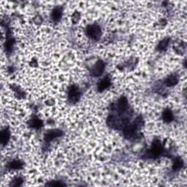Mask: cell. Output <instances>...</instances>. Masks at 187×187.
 I'll list each match as a JSON object with an SVG mask.
<instances>
[{
	"instance_id": "6da1fadb",
	"label": "cell",
	"mask_w": 187,
	"mask_h": 187,
	"mask_svg": "<svg viewBox=\"0 0 187 187\" xmlns=\"http://www.w3.org/2000/svg\"><path fill=\"white\" fill-rule=\"evenodd\" d=\"M86 34L92 39L98 40L101 37L102 32L100 28L97 25H91L86 29Z\"/></svg>"
},
{
	"instance_id": "277c9868",
	"label": "cell",
	"mask_w": 187,
	"mask_h": 187,
	"mask_svg": "<svg viewBox=\"0 0 187 187\" xmlns=\"http://www.w3.org/2000/svg\"><path fill=\"white\" fill-rule=\"evenodd\" d=\"M149 152L153 157H159L161 154V152H162V146H161V143L158 140L154 141L153 144H152V146Z\"/></svg>"
},
{
	"instance_id": "4fadbf2b",
	"label": "cell",
	"mask_w": 187,
	"mask_h": 187,
	"mask_svg": "<svg viewBox=\"0 0 187 187\" xmlns=\"http://www.w3.org/2000/svg\"><path fill=\"white\" fill-rule=\"evenodd\" d=\"M29 126L33 128H39L42 126V121L38 119H34L30 121Z\"/></svg>"
},
{
	"instance_id": "2e32d148",
	"label": "cell",
	"mask_w": 187,
	"mask_h": 187,
	"mask_svg": "<svg viewBox=\"0 0 187 187\" xmlns=\"http://www.w3.org/2000/svg\"><path fill=\"white\" fill-rule=\"evenodd\" d=\"M22 183H23V180L21 179V178H16L14 179V181H12L11 185L15 186H19L22 184Z\"/></svg>"
},
{
	"instance_id": "7a4b0ae2",
	"label": "cell",
	"mask_w": 187,
	"mask_h": 187,
	"mask_svg": "<svg viewBox=\"0 0 187 187\" xmlns=\"http://www.w3.org/2000/svg\"><path fill=\"white\" fill-rule=\"evenodd\" d=\"M105 68V63L102 61H101V60H99L92 68V70H91V74L94 77H99V76H100L103 73Z\"/></svg>"
},
{
	"instance_id": "5b68a950",
	"label": "cell",
	"mask_w": 187,
	"mask_h": 187,
	"mask_svg": "<svg viewBox=\"0 0 187 187\" xmlns=\"http://www.w3.org/2000/svg\"><path fill=\"white\" fill-rule=\"evenodd\" d=\"M61 135H62V132L61 130H50L47 132L45 135V141H51L53 140H54L56 137H60Z\"/></svg>"
},
{
	"instance_id": "9a60e30c",
	"label": "cell",
	"mask_w": 187,
	"mask_h": 187,
	"mask_svg": "<svg viewBox=\"0 0 187 187\" xmlns=\"http://www.w3.org/2000/svg\"><path fill=\"white\" fill-rule=\"evenodd\" d=\"M168 43H169V39L163 40L161 41L160 43L159 44L158 48H159V50H164V49L167 48V46H168Z\"/></svg>"
},
{
	"instance_id": "52a82bcc",
	"label": "cell",
	"mask_w": 187,
	"mask_h": 187,
	"mask_svg": "<svg viewBox=\"0 0 187 187\" xmlns=\"http://www.w3.org/2000/svg\"><path fill=\"white\" fill-rule=\"evenodd\" d=\"M178 81V76L175 74L173 75H169L166 79H165L164 83L166 84L167 86H174L175 85L177 84Z\"/></svg>"
},
{
	"instance_id": "3957f363",
	"label": "cell",
	"mask_w": 187,
	"mask_h": 187,
	"mask_svg": "<svg viewBox=\"0 0 187 187\" xmlns=\"http://www.w3.org/2000/svg\"><path fill=\"white\" fill-rule=\"evenodd\" d=\"M80 96H81V94H80L79 89L77 86H72L70 87L68 92V98L70 102H77L79 99Z\"/></svg>"
},
{
	"instance_id": "9c48e42d",
	"label": "cell",
	"mask_w": 187,
	"mask_h": 187,
	"mask_svg": "<svg viewBox=\"0 0 187 187\" xmlns=\"http://www.w3.org/2000/svg\"><path fill=\"white\" fill-rule=\"evenodd\" d=\"M162 118L163 120L165 121V122H170V121H172L173 119V114L171 110L170 109H166L162 113Z\"/></svg>"
},
{
	"instance_id": "e0dca14e",
	"label": "cell",
	"mask_w": 187,
	"mask_h": 187,
	"mask_svg": "<svg viewBox=\"0 0 187 187\" xmlns=\"http://www.w3.org/2000/svg\"><path fill=\"white\" fill-rule=\"evenodd\" d=\"M47 186H64V183H61L60 181H51L50 183H47Z\"/></svg>"
},
{
	"instance_id": "8fae6325",
	"label": "cell",
	"mask_w": 187,
	"mask_h": 187,
	"mask_svg": "<svg viewBox=\"0 0 187 187\" xmlns=\"http://www.w3.org/2000/svg\"><path fill=\"white\" fill-rule=\"evenodd\" d=\"M61 15H62V12H61V10L59 8H56L54 9V10L52 11L51 16L52 19L54 21H58L59 20L61 19Z\"/></svg>"
},
{
	"instance_id": "5bb4252c",
	"label": "cell",
	"mask_w": 187,
	"mask_h": 187,
	"mask_svg": "<svg viewBox=\"0 0 187 187\" xmlns=\"http://www.w3.org/2000/svg\"><path fill=\"white\" fill-rule=\"evenodd\" d=\"M183 166V161L180 158H177L174 161L173 164V170H179L182 168Z\"/></svg>"
},
{
	"instance_id": "30bf717a",
	"label": "cell",
	"mask_w": 187,
	"mask_h": 187,
	"mask_svg": "<svg viewBox=\"0 0 187 187\" xmlns=\"http://www.w3.org/2000/svg\"><path fill=\"white\" fill-rule=\"evenodd\" d=\"M10 139V132L8 130H2L1 132V142L2 144L5 145Z\"/></svg>"
},
{
	"instance_id": "ba28073f",
	"label": "cell",
	"mask_w": 187,
	"mask_h": 187,
	"mask_svg": "<svg viewBox=\"0 0 187 187\" xmlns=\"http://www.w3.org/2000/svg\"><path fill=\"white\" fill-rule=\"evenodd\" d=\"M110 79H109L108 78H103L102 81H99V83H98L97 85L98 90H99V92H102V91L106 89L107 88H108V87L110 86Z\"/></svg>"
},
{
	"instance_id": "8992f818",
	"label": "cell",
	"mask_w": 187,
	"mask_h": 187,
	"mask_svg": "<svg viewBox=\"0 0 187 187\" xmlns=\"http://www.w3.org/2000/svg\"><path fill=\"white\" fill-rule=\"evenodd\" d=\"M127 107H128L127 100H126V98L122 97L119 99V102H118L116 108H117L119 113H123L125 112V110L127 109Z\"/></svg>"
},
{
	"instance_id": "7c38bea8",
	"label": "cell",
	"mask_w": 187,
	"mask_h": 187,
	"mask_svg": "<svg viewBox=\"0 0 187 187\" xmlns=\"http://www.w3.org/2000/svg\"><path fill=\"white\" fill-rule=\"evenodd\" d=\"M23 166V164L21 161H13L9 164L8 167L10 170H19V169L21 168Z\"/></svg>"
}]
</instances>
